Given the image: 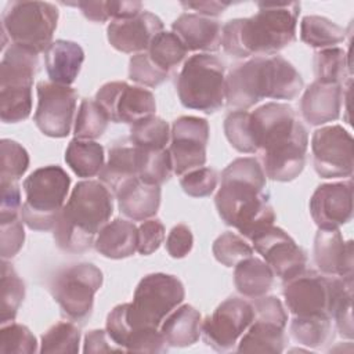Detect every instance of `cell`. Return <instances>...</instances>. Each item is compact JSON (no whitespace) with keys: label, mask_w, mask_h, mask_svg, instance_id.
Segmentation results:
<instances>
[{"label":"cell","mask_w":354,"mask_h":354,"mask_svg":"<svg viewBox=\"0 0 354 354\" xmlns=\"http://www.w3.org/2000/svg\"><path fill=\"white\" fill-rule=\"evenodd\" d=\"M250 126L266 177L282 183L299 177L306 165L308 134L293 108L267 102L250 112Z\"/></svg>","instance_id":"obj_1"},{"label":"cell","mask_w":354,"mask_h":354,"mask_svg":"<svg viewBox=\"0 0 354 354\" xmlns=\"http://www.w3.org/2000/svg\"><path fill=\"white\" fill-rule=\"evenodd\" d=\"M268 199L266 173L256 158H236L223 170L216 209L221 220L242 236L252 239L274 225L275 213Z\"/></svg>","instance_id":"obj_2"},{"label":"cell","mask_w":354,"mask_h":354,"mask_svg":"<svg viewBox=\"0 0 354 354\" xmlns=\"http://www.w3.org/2000/svg\"><path fill=\"white\" fill-rule=\"evenodd\" d=\"M249 18L228 21L221 30L223 50L235 58L277 55L296 39L300 3H259Z\"/></svg>","instance_id":"obj_3"},{"label":"cell","mask_w":354,"mask_h":354,"mask_svg":"<svg viewBox=\"0 0 354 354\" xmlns=\"http://www.w3.org/2000/svg\"><path fill=\"white\" fill-rule=\"evenodd\" d=\"M303 84L300 73L281 55L252 57L225 76V102L246 111L263 98L293 100Z\"/></svg>","instance_id":"obj_4"},{"label":"cell","mask_w":354,"mask_h":354,"mask_svg":"<svg viewBox=\"0 0 354 354\" xmlns=\"http://www.w3.org/2000/svg\"><path fill=\"white\" fill-rule=\"evenodd\" d=\"M113 212L111 189L101 181H79L62 207L53 228L57 246L69 253L87 252L95 235L108 223Z\"/></svg>","instance_id":"obj_5"},{"label":"cell","mask_w":354,"mask_h":354,"mask_svg":"<svg viewBox=\"0 0 354 354\" xmlns=\"http://www.w3.org/2000/svg\"><path fill=\"white\" fill-rule=\"evenodd\" d=\"M71 177L59 166H44L32 171L22 184L25 202L21 218L35 231H50L55 227L69 192Z\"/></svg>","instance_id":"obj_6"},{"label":"cell","mask_w":354,"mask_h":354,"mask_svg":"<svg viewBox=\"0 0 354 354\" xmlns=\"http://www.w3.org/2000/svg\"><path fill=\"white\" fill-rule=\"evenodd\" d=\"M176 87L185 108L214 113L225 102V64L207 53L191 55L177 76Z\"/></svg>","instance_id":"obj_7"},{"label":"cell","mask_w":354,"mask_h":354,"mask_svg":"<svg viewBox=\"0 0 354 354\" xmlns=\"http://www.w3.org/2000/svg\"><path fill=\"white\" fill-rule=\"evenodd\" d=\"M39 54L10 44L0 64V118L18 123L30 115L32 86L39 66Z\"/></svg>","instance_id":"obj_8"},{"label":"cell","mask_w":354,"mask_h":354,"mask_svg":"<svg viewBox=\"0 0 354 354\" xmlns=\"http://www.w3.org/2000/svg\"><path fill=\"white\" fill-rule=\"evenodd\" d=\"M58 8L47 1H11L1 15L4 50L7 37L11 44L40 54L53 43L58 22Z\"/></svg>","instance_id":"obj_9"},{"label":"cell","mask_w":354,"mask_h":354,"mask_svg":"<svg viewBox=\"0 0 354 354\" xmlns=\"http://www.w3.org/2000/svg\"><path fill=\"white\" fill-rule=\"evenodd\" d=\"M353 278L325 277L314 270H304L283 282V297L295 317L330 318L335 300L347 281Z\"/></svg>","instance_id":"obj_10"},{"label":"cell","mask_w":354,"mask_h":354,"mask_svg":"<svg viewBox=\"0 0 354 354\" xmlns=\"http://www.w3.org/2000/svg\"><path fill=\"white\" fill-rule=\"evenodd\" d=\"M102 272L91 263L61 270L50 285L54 300L72 321L84 322L93 313L94 296L102 286Z\"/></svg>","instance_id":"obj_11"},{"label":"cell","mask_w":354,"mask_h":354,"mask_svg":"<svg viewBox=\"0 0 354 354\" xmlns=\"http://www.w3.org/2000/svg\"><path fill=\"white\" fill-rule=\"evenodd\" d=\"M254 318L238 343L239 353H282L288 337L285 328L288 314L281 300L275 296L253 299Z\"/></svg>","instance_id":"obj_12"},{"label":"cell","mask_w":354,"mask_h":354,"mask_svg":"<svg viewBox=\"0 0 354 354\" xmlns=\"http://www.w3.org/2000/svg\"><path fill=\"white\" fill-rule=\"evenodd\" d=\"M35 124L47 137L64 138L71 133L77 102V91L71 86L39 82Z\"/></svg>","instance_id":"obj_13"},{"label":"cell","mask_w":354,"mask_h":354,"mask_svg":"<svg viewBox=\"0 0 354 354\" xmlns=\"http://www.w3.org/2000/svg\"><path fill=\"white\" fill-rule=\"evenodd\" d=\"M253 318L252 303L239 297H230L202 321L201 335L203 342L216 351H228L234 348Z\"/></svg>","instance_id":"obj_14"},{"label":"cell","mask_w":354,"mask_h":354,"mask_svg":"<svg viewBox=\"0 0 354 354\" xmlns=\"http://www.w3.org/2000/svg\"><path fill=\"white\" fill-rule=\"evenodd\" d=\"M313 163L322 178H343L353 174V137L339 124L324 126L311 138Z\"/></svg>","instance_id":"obj_15"},{"label":"cell","mask_w":354,"mask_h":354,"mask_svg":"<svg viewBox=\"0 0 354 354\" xmlns=\"http://www.w3.org/2000/svg\"><path fill=\"white\" fill-rule=\"evenodd\" d=\"M95 102L105 111L113 123L134 124L138 120L153 116L156 102L153 94L126 82H108L95 93Z\"/></svg>","instance_id":"obj_16"},{"label":"cell","mask_w":354,"mask_h":354,"mask_svg":"<svg viewBox=\"0 0 354 354\" xmlns=\"http://www.w3.org/2000/svg\"><path fill=\"white\" fill-rule=\"evenodd\" d=\"M209 123L198 116H180L170 131V155L173 173L183 176L206 163Z\"/></svg>","instance_id":"obj_17"},{"label":"cell","mask_w":354,"mask_h":354,"mask_svg":"<svg viewBox=\"0 0 354 354\" xmlns=\"http://www.w3.org/2000/svg\"><path fill=\"white\" fill-rule=\"evenodd\" d=\"M250 241L253 249L261 254L274 275L279 277L283 282L306 270L307 254L304 249L282 228L271 225L254 235Z\"/></svg>","instance_id":"obj_18"},{"label":"cell","mask_w":354,"mask_h":354,"mask_svg":"<svg viewBox=\"0 0 354 354\" xmlns=\"http://www.w3.org/2000/svg\"><path fill=\"white\" fill-rule=\"evenodd\" d=\"M310 214L319 230H332L347 224L353 217L351 180L317 187L310 198Z\"/></svg>","instance_id":"obj_19"},{"label":"cell","mask_w":354,"mask_h":354,"mask_svg":"<svg viewBox=\"0 0 354 354\" xmlns=\"http://www.w3.org/2000/svg\"><path fill=\"white\" fill-rule=\"evenodd\" d=\"M162 30V19L149 11H142L130 19L112 21L106 28V36L118 51L140 54L148 50L152 39Z\"/></svg>","instance_id":"obj_20"},{"label":"cell","mask_w":354,"mask_h":354,"mask_svg":"<svg viewBox=\"0 0 354 354\" xmlns=\"http://www.w3.org/2000/svg\"><path fill=\"white\" fill-rule=\"evenodd\" d=\"M314 261L325 275L353 278V241H344L339 228H318L314 239Z\"/></svg>","instance_id":"obj_21"},{"label":"cell","mask_w":354,"mask_h":354,"mask_svg":"<svg viewBox=\"0 0 354 354\" xmlns=\"http://www.w3.org/2000/svg\"><path fill=\"white\" fill-rule=\"evenodd\" d=\"M344 86L324 84L319 82L311 83L301 100L300 111L307 123L321 126L339 119L344 98Z\"/></svg>","instance_id":"obj_22"},{"label":"cell","mask_w":354,"mask_h":354,"mask_svg":"<svg viewBox=\"0 0 354 354\" xmlns=\"http://www.w3.org/2000/svg\"><path fill=\"white\" fill-rule=\"evenodd\" d=\"M171 29L188 51H205L210 54L221 46L223 26L217 19L195 12H184L173 22Z\"/></svg>","instance_id":"obj_23"},{"label":"cell","mask_w":354,"mask_h":354,"mask_svg":"<svg viewBox=\"0 0 354 354\" xmlns=\"http://www.w3.org/2000/svg\"><path fill=\"white\" fill-rule=\"evenodd\" d=\"M83 61V48L71 40H54L44 51V65L50 82L61 86H71L76 80Z\"/></svg>","instance_id":"obj_24"},{"label":"cell","mask_w":354,"mask_h":354,"mask_svg":"<svg viewBox=\"0 0 354 354\" xmlns=\"http://www.w3.org/2000/svg\"><path fill=\"white\" fill-rule=\"evenodd\" d=\"M115 195L120 213L133 221L153 217L160 206V185L147 184L140 178L129 181Z\"/></svg>","instance_id":"obj_25"},{"label":"cell","mask_w":354,"mask_h":354,"mask_svg":"<svg viewBox=\"0 0 354 354\" xmlns=\"http://www.w3.org/2000/svg\"><path fill=\"white\" fill-rule=\"evenodd\" d=\"M113 194H116L124 184L138 177V151L130 140L115 142L109 148L108 160L98 174Z\"/></svg>","instance_id":"obj_26"},{"label":"cell","mask_w":354,"mask_h":354,"mask_svg":"<svg viewBox=\"0 0 354 354\" xmlns=\"http://www.w3.org/2000/svg\"><path fill=\"white\" fill-rule=\"evenodd\" d=\"M94 246L100 254L119 260L133 256L138 248V228L133 221L115 218L98 232Z\"/></svg>","instance_id":"obj_27"},{"label":"cell","mask_w":354,"mask_h":354,"mask_svg":"<svg viewBox=\"0 0 354 354\" xmlns=\"http://www.w3.org/2000/svg\"><path fill=\"white\" fill-rule=\"evenodd\" d=\"M201 329V313L189 304L174 308L160 324V333L171 347L192 346L199 340Z\"/></svg>","instance_id":"obj_28"},{"label":"cell","mask_w":354,"mask_h":354,"mask_svg":"<svg viewBox=\"0 0 354 354\" xmlns=\"http://www.w3.org/2000/svg\"><path fill=\"white\" fill-rule=\"evenodd\" d=\"M234 283L236 290L245 297L257 299L271 290L274 272L266 261L250 256L235 266Z\"/></svg>","instance_id":"obj_29"},{"label":"cell","mask_w":354,"mask_h":354,"mask_svg":"<svg viewBox=\"0 0 354 354\" xmlns=\"http://www.w3.org/2000/svg\"><path fill=\"white\" fill-rule=\"evenodd\" d=\"M65 162L77 177L98 176L105 165L104 148L93 140L73 138L65 151Z\"/></svg>","instance_id":"obj_30"},{"label":"cell","mask_w":354,"mask_h":354,"mask_svg":"<svg viewBox=\"0 0 354 354\" xmlns=\"http://www.w3.org/2000/svg\"><path fill=\"white\" fill-rule=\"evenodd\" d=\"M300 39L313 48L324 50L344 41L346 30L325 17L307 15L300 22Z\"/></svg>","instance_id":"obj_31"},{"label":"cell","mask_w":354,"mask_h":354,"mask_svg":"<svg viewBox=\"0 0 354 354\" xmlns=\"http://www.w3.org/2000/svg\"><path fill=\"white\" fill-rule=\"evenodd\" d=\"M314 71L317 82L344 86L346 79H350L351 73L350 58L340 47L318 50L314 54Z\"/></svg>","instance_id":"obj_32"},{"label":"cell","mask_w":354,"mask_h":354,"mask_svg":"<svg viewBox=\"0 0 354 354\" xmlns=\"http://www.w3.org/2000/svg\"><path fill=\"white\" fill-rule=\"evenodd\" d=\"M147 53L158 68L171 75V71L181 64L188 50L176 33L162 30L152 39Z\"/></svg>","instance_id":"obj_33"},{"label":"cell","mask_w":354,"mask_h":354,"mask_svg":"<svg viewBox=\"0 0 354 354\" xmlns=\"http://www.w3.org/2000/svg\"><path fill=\"white\" fill-rule=\"evenodd\" d=\"M25 297V283L14 267L3 260L1 263V304L0 324L12 322Z\"/></svg>","instance_id":"obj_34"},{"label":"cell","mask_w":354,"mask_h":354,"mask_svg":"<svg viewBox=\"0 0 354 354\" xmlns=\"http://www.w3.org/2000/svg\"><path fill=\"white\" fill-rule=\"evenodd\" d=\"M332 319L319 317H295L290 324L293 339L303 346L319 348L333 337Z\"/></svg>","instance_id":"obj_35"},{"label":"cell","mask_w":354,"mask_h":354,"mask_svg":"<svg viewBox=\"0 0 354 354\" xmlns=\"http://www.w3.org/2000/svg\"><path fill=\"white\" fill-rule=\"evenodd\" d=\"M137 148V147H136ZM138 151V177L147 184L162 185L173 173L171 155L167 148L140 149Z\"/></svg>","instance_id":"obj_36"},{"label":"cell","mask_w":354,"mask_h":354,"mask_svg":"<svg viewBox=\"0 0 354 354\" xmlns=\"http://www.w3.org/2000/svg\"><path fill=\"white\" fill-rule=\"evenodd\" d=\"M129 140L140 149H163L170 140L169 124L155 115L145 118L131 124Z\"/></svg>","instance_id":"obj_37"},{"label":"cell","mask_w":354,"mask_h":354,"mask_svg":"<svg viewBox=\"0 0 354 354\" xmlns=\"http://www.w3.org/2000/svg\"><path fill=\"white\" fill-rule=\"evenodd\" d=\"M108 122H111L108 115L95 102V100L84 98L80 102L75 120V138L95 140L105 133Z\"/></svg>","instance_id":"obj_38"},{"label":"cell","mask_w":354,"mask_h":354,"mask_svg":"<svg viewBox=\"0 0 354 354\" xmlns=\"http://www.w3.org/2000/svg\"><path fill=\"white\" fill-rule=\"evenodd\" d=\"M224 133L228 142L242 153H256L257 147L250 126V112L235 109L224 119Z\"/></svg>","instance_id":"obj_39"},{"label":"cell","mask_w":354,"mask_h":354,"mask_svg":"<svg viewBox=\"0 0 354 354\" xmlns=\"http://www.w3.org/2000/svg\"><path fill=\"white\" fill-rule=\"evenodd\" d=\"M29 167V155L26 149L12 140L0 142V184L18 183Z\"/></svg>","instance_id":"obj_40"},{"label":"cell","mask_w":354,"mask_h":354,"mask_svg":"<svg viewBox=\"0 0 354 354\" xmlns=\"http://www.w3.org/2000/svg\"><path fill=\"white\" fill-rule=\"evenodd\" d=\"M80 329L73 322H58L41 336L40 353H79Z\"/></svg>","instance_id":"obj_41"},{"label":"cell","mask_w":354,"mask_h":354,"mask_svg":"<svg viewBox=\"0 0 354 354\" xmlns=\"http://www.w3.org/2000/svg\"><path fill=\"white\" fill-rule=\"evenodd\" d=\"M37 351V340L30 329L22 324L7 322L0 329L1 354H33Z\"/></svg>","instance_id":"obj_42"},{"label":"cell","mask_w":354,"mask_h":354,"mask_svg":"<svg viewBox=\"0 0 354 354\" xmlns=\"http://www.w3.org/2000/svg\"><path fill=\"white\" fill-rule=\"evenodd\" d=\"M212 250L216 260L225 267H235L242 260L253 256V248L241 235L231 231L217 236Z\"/></svg>","instance_id":"obj_43"},{"label":"cell","mask_w":354,"mask_h":354,"mask_svg":"<svg viewBox=\"0 0 354 354\" xmlns=\"http://www.w3.org/2000/svg\"><path fill=\"white\" fill-rule=\"evenodd\" d=\"M129 77L142 86L156 87L170 77V73L158 68L148 53L134 54L129 61Z\"/></svg>","instance_id":"obj_44"},{"label":"cell","mask_w":354,"mask_h":354,"mask_svg":"<svg viewBox=\"0 0 354 354\" xmlns=\"http://www.w3.org/2000/svg\"><path fill=\"white\" fill-rule=\"evenodd\" d=\"M183 191L192 198H205L213 194L217 187L218 176L212 167H198L180 176Z\"/></svg>","instance_id":"obj_45"},{"label":"cell","mask_w":354,"mask_h":354,"mask_svg":"<svg viewBox=\"0 0 354 354\" xmlns=\"http://www.w3.org/2000/svg\"><path fill=\"white\" fill-rule=\"evenodd\" d=\"M351 300H353V279L347 281L342 290L339 292L333 310L332 318L336 322V328L343 337L353 339V311H351Z\"/></svg>","instance_id":"obj_46"},{"label":"cell","mask_w":354,"mask_h":354,"mask_svg":"<svg viewBox=\"0 0 354 354\" xmlns=\"http://www.w3.org/2000/svg\"><path fill=\"white\" fill-rule=\"evenodd\" d=\"M25 231L22 218L17 217L8 221L0 223V253L1 259L7 260L14 257L24 246Z\"/></svg>","instance_id":"obj_47"},{"label":"cell","mask_w":354,"mask_h":354,"mask_svg":"<svg viewBox=\"0 0 354 354\" xmlns=\"http://www.w3.org/2000/svg\"><path fill=\"white\" fill-rule=\"evenodd\" d=\"M165 225L158 218L144 220L138 227V248L137 252L142 256L152 254L165 241Z\"/></svg>","instance_id":"obj_48"},{"label":"cell","mask_w":354,"mask_h":354,"mask_svg":"<svg viewBox=\"0 0 354 354\" xmlns=\"http://www.w3.org/2000/svg\"><path fill=\"white\" fill-rule=\"evenodd\" d=\"M194 246V236L185 224H177L166 238V250L173 259L185 257Z\"/></svg>","instance_id":"obj_49"},{"label":"cell","mask_w":354,"mask_h":354,"mask_svg":"<svg viewBox=\"0 0 354 354\" xmlns=\"http://www.w3.org/2000/svg\"><path fill=\"white\" fill-rule=\"evenodd\" d=\"M0 223L17 218L21 214V191L18 183L0 184Z\"/></svg>","instance_id":"obj_50"},{"label":"cell","mask_w":354,"mask_h":354,"mask_svg":"<svg viewBox=\"0 0 354 354\" xmlns=\"http://www.w3.org/2000/svg\"><path fill=\"white\" fill-rule=\"evenodd\" d=\"M84 353H109L123 351L108 335L106 329H93L84 336Z\"/></svg>","instance_id":"obj_51"},{"label":"cell","mask_w":354,"mask_h":354,"mask_svg":"<svg viewBox=\"0 0 354 354\" xmlns=\"http://www.w3.org/2000/svg\"><path fill=\"white\" fill-rule=\"evenodd\" d=\"M108 17L112 21L130 19L142 12L141 1H106Z\"/></svg>","instance_id":"obj_52"},{"label":"cell","mask_w":354,"mask_h":354,"mask_svg":"<svg viewBox=\"0 0 354 354\" xmlns=\"http://www.w3.org/2000/svg\"><path fill=\"white\" fill-rule=\"evenodd\" d=\"M181 6L187 10H194L195 14L213 18L221 15L231 3H221V1H196V3H181Z\"/></svg>","instance_id":"obj_53"},{"label":"cell","mask_w":354,"mask_h":354,"mask_svg":"<svg viewBox=\"0 0 354 354\" xmlns=\"http://www.w3.org/2000/svg\"><path fill=\"white\" fill-rule=\"evenodd\" d=\"M76 6L80 8L83 15L93 22H106L109 19L106 11V1H79Z\"/></svg>","instance_id":"obj_54"}]
</instances>
